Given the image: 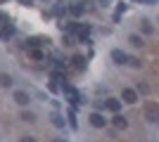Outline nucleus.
Masks as SVG:
<instances>
[{
  "label": "nucleus",
  "instance_id": "nucleus-1",
  "mask_svg": "<svg viewBox=\"0 0 159 142\" xmlns=\"http://www.w3.org/2000/svg\"><path fill=\"white\" fill-rule=\"evenodd\" d=\"M90 126H93V128H105L107 118L100 114V111H93V114H90Z\"/></svg>",
  "mask_w": 159,
  "mask_h": 142
},
{
  "label": "nucleus",
  "instance_id": "nucleus-2",
  "mask_svg": "<svg viewBox=\"0 0 159 142\" xmlns=\"http://www.w3.org/2000/svg\"><path fill=\"white\" fill-rule=\"evenodd\" d=\"M121 102H126V104H135V102H138V93L131 90V88H126L124 93H121Z\"/></svg>",
  "mask_w": 159,
  "mask_h": 142
},
{
  "label": "nucleus",
  "instance_id": "nucleus-3",
  "mask_svg": "<svg viewBox=\"0 0 159 142\" xmlns=\"http://www.w3.org/2000/svg\"><path fill=\"white\" fill-rule=\"evenodd\" d=\"M12 97H14V102H17V104H21V107H26L29 102H31V100H29V95L24 93V90H14Z\"/></svg>",
  "mask_w": 159,
  "mask_h": 142
},
{
  "label": "nucleus",
  "instance_id": "nucleus-4",
  "mask_svg": "<svg viewBox=\"0 0 159 142\" xmlns=\"http://www.w3.org/2000/svg\"><path fill=\"white\" fill-rule=\"evenodd\" d=\"M100 107L109 109V111H119V109H121V100H107V102H102Z\"/></svg>",
  "mask_w": 159,
  "mask_h": 142
},
{
  "label": "nucleus",
  "instance_id": "nucleus-5",
  "mask_svg": "<svg viewBox=\"0 0 159 142\" xmlns=\"http://www.w3.org/2000/svg\"><path fill=\"white\" fill-rule=\"evenodd\" d=\"M112 59L116 62V64H126V62H128V54L121 52V50H112Z\"/></svg>",
  "mask_w": 159,
  "mask_h": 142
},
{
  "label": "nucleus",
  "instance_id": "nucleus-6",
  "mask_svg": "<svg viewBox=\"0 0 159 142\" xmlns=\"http://www.w3.org/2000/svg\"><path fill=\"white\" fill-rule=\"evenodd\" d=\"M69 12H71L74 17H81V14L86 12V7L81 5V2H71V5H69Z\"/></svg>",
  "mask_w": 159,
  "mask_h": 142
},
{
  "label": "nucleus",
  "instance_id": "nucleus-7",
  "mask_svg": "<svg viewBox=\"0 0 159 142\" xmlns=\"http://www.w3.org/2000/svg\"><path fill=\"white\" fill-rule=\"evenodd\" d=\"M145 116H147V121H150V123H154V121L159 118V111H157V107H154V104H152V107H147Z\"/></svg>",
  "mask_w": 159,
  "mask_h": 142
},
{
  "label": "nucleus",
  "instance_id": "nucleus-8",
  "mask_svg": "<svg viewBox=\"0 0 159 142\" xmlns=\"http://www.w3.org/2000/svg\"><path fill=\"white\" fill-rule=\"evenodd\" d=\"M45 43H48V41H45ZM45 43L40 41V38H29V41H26V47H29V50H38V47L45 45Z\"/></svg>",
  "mask_w": 159,
  "mask_h": 142
},
{
  "label": "nucleus",
  "instance_id": "nucleus-9",
  "mask_svg": "<svg viewBox=\"0 0 159 142\" xmlns=\"http://www.w3.org/2000/svg\"><path fill=\"white\" fill-rule=\"evenodd\" d=\"M114 126H116V128H121V130H124V128H126V126H128V121H126V118H124V116H121V114H116V116H114Z\"/></svg>",
  "mask_w": 159,
  "mask_h": 142
},
{
  "label": "nucleus",
  "instance_id": "nucleus-10",
  "mask_svg": "<svg viewBox=\"0 0 159 142\" xmlns=\"http://www.w3.org/2000/svg\"><path fill=\"white\" fill-rule=\"evenodd\" d=\"M0 36H2V38H10V36H14V26H12V24H2V31H0Z\"/></svg>",
  "mask_w": 159,
  "mask_h": 142
},
{
  "label": "nucleus",
  "instance_id": "nucleus-11",
  "mask_svg": "<svg viewBox=\"0 0 159 142\" xmlns=\"http://www.w3.org/2000/svg\"><path fill=\"white\" fill-rule=\"evenodd\" d=\"M29 54H31V59H36V62L45 59V52H43V50H29Z\"/></svg>",
  "mask_w": 159,
  "mask_h": 142
},
{
  "label": "nucleus",
  "instance_id": "nucleus-12",
  "mask_svg": "<svg viewBox=\"0 0 159 142\" xmlns=\"http://www.w3.org/2000/svg\"><path fill=\"white\" fill-rule=\"evenodd\" d=\"M0 85H2V88H10V85H12V76L10 74H0Z\"/></svg>",
  "mask_w": 159,
  "mask_h": 142
},
{
  "label": "nucleus",
  "instance_id": "nucleus-13",
  "mask_svg": "<svg viewBox=\"0 0 159 142\" xmlns=\"http://www.w3.org/2000/svg\"><path fill=\"white\" fill-rule=\"evenodd\" d=\"M128 43H131L133 47H140V45H143V38H140V36H135V33H133V36H128Z\"/></svg>",
  "mask_w": 159,
  "mask_h": 142
},
{
  "label": "nucleus",
  "instance_id": "nucleus-14",
  "mask_svg": "<svg viewBox=\"0 0 159 142\" xmlns=\"http://www.w3.org/2000/svg\"><path fill=\"white\" fill-rule=\"evenodd\" d=\"M74 69H83V67H86V59H83V57H74Z\"/></svg>",
  "mask_w": 159,
  "mask_h": 142
},
{
  "label": "nucleus",
  "instance_id": "nucleus-15",
  "mask_svg": "<svg viewBox=\"0 0 159 142\" xmlns=\"http://www.w3.org/2000/svg\"><path fill=\"white\" fill-rule=\"evenodd\" d=\"M52 123L57 126V128H64V118H62L60 114H52Z\"/></svg>",
  "mask_w": 159,
  "mask_h": 142
},
{
  "label": "nucleus",
  "instance_id": "nucleus-16",
  "mask_svg": "<svg viewBox=\"0 0 159 142\" xmlns=\"http://www.w3.org/2000/svg\"><path fill=\"white\" fill-rule=\"evenodd\" d=\"M52 81H55V85H57V83H64V74H60V71H52Z\"/></svg>",
  "mask_w": 159,
  "mask_h": 142
},
{
  "label": "nucleus",
  "instance_id": "nucleus-17",
  "mask_svg": "<svg viewBox=\"0 0 159 142\" xmlns=\"http://www.w3.org/2000/svg\"><path fill=\"white\" fill-rule=\"evenodd\" d=\"M21 118H24V121H36V116H33L31 111H24V114H21Z\"/></svg>",
  "mask_w": 159,
  "mask_h": 142
},
{
  "label": "nucleus",
  "instance_id": "nucleus-18",
  "mask_svg": "<svg viewBox=\"0 0 159 142\" xmlns=\"http://www.w3.org/2000/svg\"><path fill=\"white\" fill-rule=\"evenodd\" d=\"M143 31H145V33H152V24H150V21H143Z\"/></svg>",
  "mask_w": 159,
  "mask_h": 142
},
{
  "label": "nucleus",
  "instance_id": "nucleus-19",
  "mask_svg": "<svg viewBox=\"0 0 159 142\" xmlns=\"http://www.w3.org/2000/svg\"><path fill=\"white\" fill-rule=\"evenodd\" d=\"M128 64H133V67H140V59H138V57H128Z\"/></svg>",
  "mask_w": 159,
  "mask_h": 142
},
{
  "label": "nucleus",
  "instance_id": "nucleus-20",
  "mask_svg": "<svg viewBox=\"0 0 159 142\" xmlns=\"http://www.w3.org/2000/svg\"><path fill=\"white\" fill-rule=\"evenodd\" d=\"M69 126H71V128H76V126H79V123H76V116H74V114H69Z\"/></svg>",
  "mask_w": 159,
  "mask_h": 142
},
{
  "label": "nucleus",
  "instance_id": "nucleus-21",
  "mask_svg": "<svg viewBox=\"0 0 159 142\" xmlns=\"http://www.w3.org/2000/svg\"><path fill=\"white\" fill-rule=\"evenodd\" d=\"M0 24H7V14H2V12H0Z\"/></svg>",
  "mask_w": 159,
  "mask_h": 142
},
{
  "label": "nucleus",
  "instance_id": "nucleus-22",
  "mask_svg": "<svg viewBox=\"0 0 159 142\" xmlns=\"http://www.w3.org/2000/svg\"><path fill=\"white\" fill-rule=\"evenodd\" d=\"M19 142H36V140H33V137H29V135H26V137H21Z\"/></svg>",
  "mask_w": 159,
  "mask_h": 142
},
{
  "label": "nucleus",
  "instance_id": "nucleus-23",
  "mask_svg": "<svg viewBox=\"0 0 159 142\" xmlns=\"http://www.w3.org/2000/svg\"><path fill=\"white\" fill-rule=\"evenodd\" d=\"M21 5H31V0H19Z\"/></svg>",
  "mask_w": 159,
  "mask_h": 142
},
{
  "label": "nucleus",
  "instance_id": "nucleus-24",
  "mask_svg": "<svg viewBox=\"0 0 159 142\" xmlns=\"http://www.w3.org/2000/svg\"><path fill=\"white\" fill-rule=\"evenodd\" d=\"M52 142H66V140H62V137H57V140H52Z\"/></svg>",
  "mask_w": 159,
  "mask_h": 142
},
{
  "label": "nucleus",
  "instance_id": "nucleus-25",
  "mask_svg": "<svg viewBox=\"0 0 159 142\" xmlns=\"http://www.w3.org/2000/svg\"><path fill=\"white\" fill-rule=\"evenodd\" d=\"M0 2H5V0H0Z\"/></svg>",
  "mask_w": 159,
  "mask_h": 142
}]
</instances>
